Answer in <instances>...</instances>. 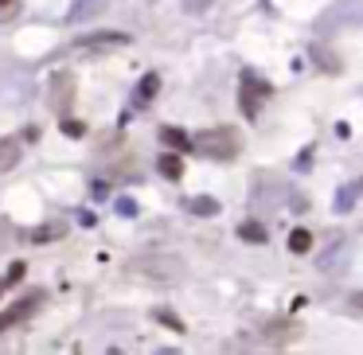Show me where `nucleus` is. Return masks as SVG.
<instances>
[{
	"label": "nucleus",
	"instance_id": "nucleus-1",
	"mask_svg": "<svg viewBox=\"0 0 363 355\" xmlns=\"http://www.w3.org/2000/svg\"><path fill=\"white\" fill-rule=\"evenodd\" d=\"M192 148L211 160H230L239 152V133L234 129H204L199 137H192Z\"/></svg>",
	"mask_w": 363,
	"mask_h": 355
},
{
	"label": "nucleus",
	"instance_id": "nucleus-2",
	"mask_svg": "<svg viewBox=\"0 0 363 355\" xmlns=\"http://www.w3.org/2000/svg\"><path fill=\"white\" fill-rule=\"evenodd\" d=\"M39 308V297H24V301H16L12 308H4V317H0V332L12 328V324H20V320L28 317V312H36Z\"/></svg>",
	"mask_w": 363,
	"mask_h": 355
},
{
	"label": "nucleus",
	"instance_id": "nucleus-3",
	"mask_svg": "<svg viewBox=\"0 0 363 355\" xmlns=\"http://www.w3.org/2000/svg\"><path fill=\"white\" fill-rule=\"evenodd\" d=\"M16 160H20V141L16 137H0V172L16 168Z\"/></svg>",
	"mask_w": 363,
	"mask_h": 355
},
{
	"label": "nucleus",
	"instance_id": "nucleus-4",
	"mask_svg": "<svg viewBox=\"0 0 363 355\" xmlns=\"http://www.w3.org/2000/svg\"><path fill=\"white\" fill-rule=\"evenodd\" d=\"M160 176H168V180H180V176H184V164H180V157H172V152H164V157H160Z\"/></svg>",
	"mask_w": 363,
	"mask_h": 355
},
{
	"label": "nucleus",
	"instance_id": "nucleus-5",
	"mask_svg": "<svg viewBox=\"0 0 363 355\" xmlns=\"http://www.w3.org/2000/svg\"><path fill=\"white\" fill-rule=\"evenodd\" d=\"M262 94H266V86H254L250 78H246V102H242V106H246V113H250V117L258 113V102H262Z\"/></svg>",
	"mask_w": 363,
	"mask_h": 355
},
{
	"label": "nucleus",
	"instance_id": "nucleus-6",
	"mask_svg": "<svg viewBox=\"0 0 363 355\" xmlns=\"http://www.w3.org/2000/svg\"><path fill=\"white\" fill-rule=\"evenodd\" d=\"M309 246H313V234H309V231H293L289 234V250H293V254H305Z\"/></svg>",
	"mask_w": 363,
	"mask_h": 355
},
{
	"label": "nucleus",
	"instance_id": "nucleus-7",
	"mask_svg": "<svg viewBox=\"0 0 363 355\" xmlns=\"http://www.w3.org/2000/svg\"><path fill=\"white\" fill-rule=\"evenodd\" d=\"M160 137H164V145H172V148H188V145H192L180 129H160Z\"/></svg>",
	"mask_w": 363,
	"mask_h": 355
},
{
	"label": "nucleus",
	"instance_id": "nucleus-8",
	"mask_svg": "<svg viewBox=\"0 0 363 355\" xmlns=\"http://www.w3.org/2000/svg\"><path fill=\"white\" fill-rule=\"evenodd\" d=\"M239 234L246 238V242H266V231H262L258 222H246V227H239Z\"/></svg>",
	"mask_w": 363,
	"mask_h": 355
},
{
	"label": "nucleus",
	"instance_id": "nucleus-9",
	"mask_svg": "<svg viewBox=\"0 0 363 355\" xmlns=\"http://www.w3.org/2000/svg\"><path fill=\"white\" fill-rule=\"evenodd\" d=\"M16 12H20V4H16V0H0V20H12Z\"/></svg>",
	"mask_w": 363,
	"mask_h": 355
},
{
	"label": "nucleus",
	"instance_id": "nucleus-10",
	"mask_svg": "<svg viewBox=\"0 0 363 355\" xmlns=\"http://www.w3.org/2000/svg\"><path fill=\"white\" fill-rule=\"evenodd\" d=\"M192 207L199 211V215H215V203H211V199H195Z\"/></svg>",
	"mask_w": 363,
	"mask_h": 355
},
{
	"label": "nucleus",
	"instance_id": "nucleus-11",
	"mask_svg": "<svg viewBox=\"0 0 363 355\" xmlns=\"http://www.w3.org/2000/svg\"><path fill=\"white\" fill-rule=\"evenodd\" d=\"M153 90H157V74H148L145 82H141V98L148 102V94H153Z\"/></svg>",
	"mask_w": 363,
	"mask_h": 355
},
{
	"label": "nucleus",
	"instance_id": "nucleus-12",
	"mask_svg": "<svg viewBox=\"0 0 363 355\" xmlns=\"http://www.w3.org/2000/svg\"><path fill=\"white\" fill-rule=\"evenodd\" d=\"M63 133H71V137H82V125H78V122H67V125H63Z\"/></svg>",
	"mask_w": 363,
	"mask_h": 355
},
{
	"label": "nucleus",
	"instance_id": "nucleus-13",
	"mask_svg": "<svg viewBox=\"0 0 363 355\" xmlns=\"http://www.w3.org/2000/svg\"><path fill=\"white\" fill-rule=\"evenodd\" d=\"M160 320H164V324H168V328H176V332H180V320L172 317V312H160Z\"/></svg>",
	"mask_w": 363,
	"mask_h": 355
},
{
	"label": "nucleus",
	"instance_id": "nucleus-14",
	"mask_svg": "<svg viewBox=\"0 0 363 355\" xmlns=\"http://www.w3.org/2000/svg\"><path fill=\"white\" fill-rule=\"evenodd\" d=\"M351 308H355V312H363V293H351Z\"/></svg>",
	"mask_w": 363,
	"mask_h": 355
},
{
	"label": "nucleus",
	"instance_id": "nucleus-15",
	"mask_svg": "<svg viewBox=\"0 0 363 355\" xmlns=\"http://www.w3.org/2000/svg\"><path fill=\"white\" fill-rule=\"evenodd\" d=\"M0 293H4V282H0Z\"/></svg>",
	"mask_w": 363,
	"mask_h": 355
}]
</instances>
